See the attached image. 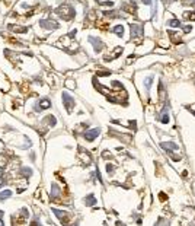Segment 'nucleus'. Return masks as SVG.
Segmentation results:
<instances>
[{"label":"nucleus","mask_w":195,"mask_h":226,"mask_svg":"<svg viewBox=\"0 0 195 226\" xmlns=\"http://www.w3.org/2000/svg\"><path fill=\"white\" fill-rule=\"evenodd\" d=\"M160 121L165 122V124H166V122H169V114L166 112V109L163 111V114H162V120H160Z\"/></svg>","instance_id":"obj_14"},{"label":"nucleus","mask_w":195,"mask_h":226,"mask_svg":"<svg viewBox=\"0 0 195 226\" xmlns=\"http://www.w3.org/2000/svg\"><path fill=\"white\" fill-rule=\"evenodd\" d=\"M53 211H54V214H55V216H57V217H58V219H60L63 223H67L69 217H67V214H66L64 211L61 213V210H57V209H53Z\"/></svg>","instance_id":"obj_8"},{"label":"nucleus","mask_w":195,"mask_h":226,"mask_svg":"<svg viewBox=\"0 0 195 226\" xmlns=\"http://www.w3.org/2000/svg\"><path fill=\"white\" fill-rule=\"evenodd\" d=\"M47 120H48V122H50V124H51V125H55V118H54L53 115H48V117H47Z\"/></svg>","instance_id":"obj_18"},{"label":"nucleus","mask_w":195,"mask_h":226,"mask_svg":"<svg viewBox=\"0 0 195 226\" xmlns=\"http://www.w3.org/2000/svg\"><path fill=\"white\" fill-rule=\"evenodd\" d=\"M67 86H69V87H74V85H73V82H70V80H69V82H67Z\"/></svg>","instance_id":"obj_23"},{"label":"nucleus","mask_w":195,"mask_h":226,"mask_svg":"<svg viewBox=\"0 0 195 226\" xmlns=\"http://www.w3.org/2000/svg\"><path fill=\"white\" fill-rule=\"evenodd\" d=\"M99 131H101L99 128H92V130H86L83 136H85V139L88 140V141H93V140H95V139H96V137H98V134H99Z\"/></svg>","instance_id":"obj_4"},{"label":"nucleus","mask_w":195,"mask_h":226,"mask_svg":"<svg viewBox=\"0 0 195 226\" xmlns=\"http://www.w3.org/2000/svg\"><path fill=\"white\" fill-rule=\"evenodd\" d=\"M143 3H146V4H153V0H143ZM153 12H156V4H153Z\"/></svg>","instance_id":"obj_19"},{"label":"nucleus","mask_w":195,"mask_h":226,"mask_svg":"<svg viewBox=\"0 0 195 226\" xmlns=\"http://www.w3.org/2000/svg\"><path fill=\"white\" fill-rule=\"evenodd\" d=\"M89 41L93 44V47H95V51L98 52V51H101L102 48H104V42L101 41V39H96V38H93V36H90L89 38Z\"/></svg>","instance_id":"obj_6"},{"label":"nucleus","mask_w":195,"mask_h":226,"mask_svg":"<svg viewBox=\"0 0 195 226\" xmlns=\"http://www.w3.org/2000/svg\"><path fill=\"white\" fill-rule=\"evenodd\" d=\"M85 203H86V206H93V204H96V198H95V195H93V194L88 195L86 200H85Z\"/></svg>","instance_id":"obj_11"},{"label":"nucleus","mask_w":195,"mask_h":226,"mask_svg":"<svg viewBox=\"0 0 195 226\" xmlns=\"http://www.w3.org/2000/svg\"><path fill=\"white\" fill-rule=\"evenodd\" d=\"M152 82H153V77H152V76L146 79V89H147V90H149V89H150V86H152Z\"/></svg>","instance_id":"obj_16"},{"label":"nucleus","mask_w":195,"mask_h":226,"mask_svg":"<svg viewBox=\"0 0 195 226\" xmlns=\"http://www.w3.org/2000/svg\"><path fill=\"white\" fill-rule=\"evenodd\" d=\"M39 25H41L42 28H45V29H55V28L58 26L54 20H47V19H41V20H39Z\"/></svg>","instance_id":"obj_5"},{"label":"nucleus","mask_w":195,"mask_h":226,"mask_svg":"<svg viewBox=\"0 0 195 226\" xmlns=\"http://www.w3.org/2000/svg\"><path fill=\"white\" fill-rule=\"evenodd\" d=\"M13 31H18V32H26V28H12Z\"/></svg>","instance_id":"obj_20"},{"label":"nucleus","mask_w":195,"mask_h":226,"mask_svg":"<svg viewBox=\"0 0 195 226\" xmlns=\"http://www.w3.org/2000/svg\"><path fill=\"white\" fill-rule=\"evenodd\" d=\"M169 25L173 26V28H176V26H181V22L176 20V19H172V20H169Z\"/></svg>","instance_id":"obj_15"},{"label":"nucleus","mask_w":195,"mask_h":226,"mask_svg":"<svg viewBox=\"0 0 195 226\" xmlns=\"http://www.w3.org/2000/svg\"><path fill=\"white\" fill-rule=\"evenodd\" d=\"M107 171H108V172H112V171H114V168H112V166H109V165H108V166H107Z\"/></svg>","instance_id":"obj_22"},{"label":"nucleus","mask_w":195,"mask_h":226,"mask_svg":"<svg viewBox=\"0 0 195 226\" xmlns=\"http://www.w3.org/2000/svg\"><path fill=\"white\" fill-rule=\"evenodd\" d=\"M12 195V191L10 190H6V191H1L0 192V200H4V198H9Z\"/></svg>","instance_id":"obj_13"},{"label":"nucleus","mask_w":195,"mask_h":226,"mask_svg":"<svg viewBox=\"0 0 195 226\" xmlns=\"http://www.w3.org/2000/svg\"><path fill=\"white\" fill-rule=\"evenodd\" d=\"M22 174H25V175H32V169H29V168H22Z\"/></svg>","instance_id":"obj_17"},{"label":"nucleus","mask_w":195,"mask_h":226,"mask_svg":"<svg viewBox=\"0 0 195 226\" xmlns=\"http://www.w3.org/2000/svg\"><path fill=\"white\" fill-rule=\"evenodd\" d=\"M58 194H60V188L57 187V184H53V187H51V194H50V195H51V198H53V200H55V198L58 197Z\"/></svg>","instance_id":"obj_10"},{"label":"nucleus","mask_w":195,"mask_h":226,"mask_svg":"<svg viewBox=\"0 0 195 226\" xmlns=\"http://www.w3.org/2000/svg\"><path fill=\"white\" fill-rule=\"evenodd\" d=\"M112 31H114L115 34H118L120 36H123V34H124V28H123V25H117Z\"/></svg>","instance_id":"obj_12"},{"label":"nucleus","mask_w":195,"mask_h":226,"mask_svg":"<svg viewBox=\"0 0 195 226\" xmlns=\"http://www.w3.org/2000/svg\"><path fill=\"white\" fill-rule=\"evenodd\" d=\"M61 98H63V102H64V106L67 108V111L71 112V109H73V106H74V99L71 98L69 93H66V92H63Z\"/></svg>","instance_id":"obj_2"},{"label":"nucleus","mask_w":195,"mask_h":226,"mask_svg":"<svg viewBox=\"0 0 195 226\" xmlns=\"http://www.w3.org/2000/svg\"><path fill=\"white\" fill-rule=\"evenodd\" d=\"M58 15L61 17H64L66 20H69V19H71V17L74 16V10H73V7H70V6H67V4H64V6H60L57 10H55Z\"/></svg>","instance_id":"obj_1"},{"label":"nucleus","mask_w":195,"mask_h":226,"mask_svg":"<svg viewBox=\"0 0 195 226\" xmlns=\"http://www.w3.org/2000/svg\"><path fill=\"white\" fill-rule=\"evenodd\" d=\"M4 184V179H3V176H0V187Z\"/></svg>","instance_id":"obj_24"},{"label":"nucleus","mask_w":195,"mask_h":226,"mask_svg":"<svg viewBox=\"0 0 195 226\" xmlns=\"http://www.w3.org/2000/svg\"><path fill=\"white\" fill-rule=\"evenodd\" d=\"M50 106H51V102H50L48 99H41V101L36 104L35 111H42V109H47V108H50Z\"/></svg>","instance_id":"obj_7"},{"label":"nucleus","mask_w":195,"mask_h":226,"mask_svg":"<svg viewBox=\"0 0 195 226\" xmlns=\"http://www.w3.org/2000/svg\"><path fill=\"white\" fill-rule=\"evenodd\" d=\"M3 174H4V169H3V168H0V176H3Z\"/></svg>","instance_id":"obj_25"},{"label":"nucleus","mask_w":195,"mask_h":226,"mask_svg":"<svg viewBox=\"0 0 195 226\" xmlns=\"http://www.w3.org/2000/svg\"><path fill=\"white\" fill-rule=\"evenodd\" d=\"M130 28H131V36H133V38H140V36L143 35V26L141 25L131 23Z\"/></svg>","instance_id":"obj_3"},{"label":"nucleus","mask_w":195,"mask_h":226,"mask_svg":"<svg viewBox=\"0 0 195 226\" xmlns=\"http://www.w3.org/2000/svg\"><path fill=\"white\" fill-rule=\"evenodd\" d=\"M162 147L163 149H173V150H178L179 149V146L178 144H175V143H172V141H167V143H162Z\"/></svg>","instance_id":"obj_9"},{"label":"nucleus","mask_w":195,"mask_h":226,"mask_svg":"<svg viewBox=\"0 0 195 226\" xmlns=\"http://www.w3.org/2000/svg\"><path fill=\"white\" fill-rule=\"evenodd\" d=\"M3 214H4V211H1V210H0V226L4 225V223H3V219H1V217H3Z\"/></svg>","instance_id":"obj_21"}]
</instances>
